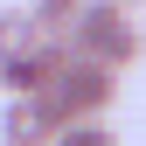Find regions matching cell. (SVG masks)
Wrapping results in <instances>:
<instances>
[{
	"label": "cell",
	"instance_id": "3957f363",
	"mask_svg": "<svg viewBox=\"0 0 146 146\" xmlns=\"http://www.w3.org/2000/svg\"><path fill=\"white\" fill-rule=\"evenodd\" d=\"M63 63H70V49L35 42L21 63H0V90H7V98H42V90H49V77H56Z\"/></svg>",
	"mask_w": 146,
	"mask_h": 146
},
{
	"label": "cell",
	"instance_id": "ba28073f",
	"mask_svg": "<svg viewBox=\"0 0 146 146\" xmlns=\"http://www.w3.org/2000/svg\"><path fill=\"white\" fill-rule=\"evenodd\" d=\"M111 7H125V14H139V7H146V0H111Z\"/></svg>",
	"mask_w": 146,
	"mask_h": 146
},
{
	"label": "cell",
	"instance_id": "6da1fadb",
	"mask_svg": "<svg viewBox=\"0 0 146 146\" xmlns=\"http://www.w3.org/2000/svg\"><path fill=\"white\" fill-rule=\"evenodd\" d=\"M70 56L90 63V70H104V77H118V70H132V63L146 56V35H139V21H132L125 7L90 0L84 21H77V35H70Z\"/></svg>",
	"mask_w": 146,
	"mask_h": 146
},
{
	"label": "cell",
	"instance_id": "8992f818",
	"mask_svg": "<svg viewBox=\"0 0 146 146\" xmlns=\"http://www.w3.org/2000/svg\"><path fill=\"white\" fill-rule=\"evenodd\" d=\"M35 49V21H28V7L14 0V7H0V63H21Z\"/></svg>",
	"mask_w": 146,
	"mask_h": 146
},
{
	"label": "cell",
	"instance_id": "7a4b0ae2",
	"mask_svg": "<svg viewBox=\"0 0 146 146\" xmlns=\"http://www.w3.org/2000/svg\"><path fill=\"white\" fill-rule=\"evenodd\" d=\"M111 98H118V77H104V70H90V63L70 56L56 77H49V90H42V111L70 132V125H98L111 111Z\"/></svg>",
	"mask_w": 146,
	"mask_h": 146
},
{
	"label": "cell",
	"instance_id": "52a82bcc",
	"mask_svg": "<svg viewBox=\"0 0 146 146\" xmlns=\"http://www.w3.org/2000/svg\"><path fill=\"white\" fill-rule=\"evenodd\" d=\"M56 146H118V132H111V125H70V132H56Z\"/></svg>",
	"mask_w": 146,
	"mask_h": 146
},
{
	"label": "cell",
	"instance_id": "5b68a950",
	"mask_svg": "<svg viewBox=\"0 0 146 146\" xmlns=\"http://www.w3.org/2000/svg\"><path fill=\"white\" fill-rule=\"evenodd\" d=\"M84 7H90V0H28V21H35V42H56V49H70V35H77Z\"/></svg>",
	"mask_w": 146,
	"mask_h": 146
},
{
	"label": "cell",
	"instance_id": "277c9868",
	"mask_svg": "<svg viewBox=\"0 0 146 146\" xmlns=\"http://www.w3.org/2000/svg\"><path fill=\"white\" fill-rule=\"evenodd\" d=\"M63 125L42 111V98H7V111H0V139L7 146H56Z\"/></svg>",
	"mask_w": 146,
	"mask_h": 146
}]
</instances>
